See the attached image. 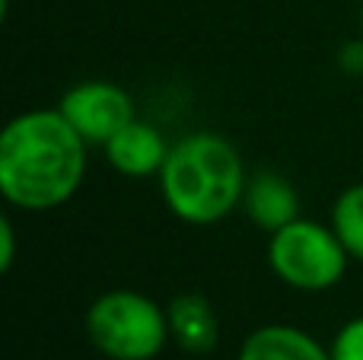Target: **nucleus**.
I'll return each mask as SVG.
<instances>
[{"mask_svg": "<svg viewBox=\"0 0 363 360\" xmlns=\"http://www.w3.org/2000/svg\"><path fill=\"white\" fill-rule=\"evenodd\" d=\"M61 115L80 131L86 144L106 147L128 121H134V99L112 80H83L70 86L57 102Z\"/></svg>", "mask_w": 363, "mask_h": 360, "instance_id": "39448f33", "label": "nucleus"}, {"mask_svg": "<svg viewBox=\"0 0 363 360\" xmlns=\"http://www.w3.org/2000/svg\"><path fill=\"white\" fill-rule=\"evenodd\" d=\"M169 147L172 144H166L160 128H153L144 118H134L102 150H106V159L115 172H121L128 179H147L160 176L166 157H169Z\"/></svg>", "mask_w": 363, "mask_h": 360, "instance_id": "423d86ee", "label": "nucleus"}, {"mask_svg": "<svg viewBox=\"0 0 363 360\" xmlns=\"http://www.w3.org/2000/svg\"><path fill=\"white\" fill-rule=\"evenodd\" d=\"M236 360H332V351L300 325L268 322L242 338Z\"/></svg>", "mask_w": 363, "mask_h": 360, "instance_id": "6e6552de", "label": "nucleus"}, {"mask_svg": "<svg viewBox=\"0 0 363 360\" xmlns=\"http://www.w3.org/2000/svg\"><path fill=\"white\" fill-rule=\"evenodd\" d=\"M169 338L185 354H211L220 342V322L211 300L201 293H179L166 306Z\"/></svg>", "mask_w": 363, "mask_h": 360, "instance_id": "1a4fd4ad", "label": "nucleus"}, {"mask_svg": "<svg viewBox=\"0 0 363 360\" xmlns=\"http://www.w3.org/2000/svg\"><path fill=\"white\" fill-rule=\"evenodd\" d=\"M242 214L264 233H277L281 227L300 217V195L294 182L274 169H258L249 176L242 191Z\"/></svg>", "mask_w": 363, "mask_h": 360, "instance_id": "0eeeda50", "label": "nucleus"}, {"mask_svg": "<svg viewBox=\"0 0 363 360\" xmlns=\"http://www.w3.org/2000/svg\"><path fill=\"white\" fill-rule=\"evenodd\" d=\"M86 140L61 108H29L0 131V195L10 208L45 214L80 191Z\"/></svg>", "mask_w": 363, "mask_h": 360, "instance_id": "f257e3e1", "label": "nucleus"}, {"mask_svg": "<svg viewBox=\"0 0 363 360\" xmlns=\"http://www.w3.org/2000/svg\"><path fill=\"white\" fill-rule=\"evenodd\" d=\"M341 64H345L347 70L363 74V42H347L345 48H341Z\"/></svg>", "mask_w": 363, "mask_h": 360, "instance_id": "ddd939ff", "label": "nucleus"}, {"mask_svg": "<svg viewBox=\"0 0 363 360\" xmlns=\"http://www.w3.org/2000/svg\"><path fill=\"white\" fill-rule=\"evenodd\" d=\"M332 230L345 242L347 255L363 265V182L347 185L332 204Z\"/></svg>", "mask_w": 363, "mask_h": 360, "instance_id": "9d476101", "label": "nucleus"}, {"mask_svg": "<svg viewBox=\"0 0 363 360\" xmlns=\"http://www.w3.org/2000/svg\"><path fill=\"white\" fill-rule=\"evenodd\" d=\"M347 261L351 255L332 223H319L309 217H296L268 240L271 274L300 293H322L338 287L347 274Z\"/></svg>", "mask_w": 363, "mask_h": 360, "instance_id": "20e7f679", "label": "nucleus"}, {"mask_svg": "<svg viewBox=\"0 0 363 360\" xmlns=\"http://www.w3.org/2000/svg\"><path fill=\"white\" fill-rule=\"evenodd\" d=\"M16 261V230L10 217H0V274H10Z\"/></svg>", "mask_w": 363, "mask_h": 360, "instance_id": "f8f14e48", "label": "nucleus"}, {"mask_svg": "<svg viewBox=\"0 0 363 360\" xmlns=\"http://www.w3.org/2000/svg\"><path fill=\"white\" fill-rule=\"evenodd\" d=\"M86 335L108 360H153L172 342L166 306L128 287L106 291L89 303Z\"/></svg>", "mask_w": 363, "mask_h": 360, "instance_id": "7ed1b4c3", "label": "nucleus"}, {"mask_svg": "<svg viewBox=\"0 0 363 360\" xmlns=\"http://www.w3.org/2000/svg\"><path fill=\"white\" fill-rule=\"evenodd\" d=\"M157 179L163 204L176 220L188 227H213L242 208L249 172L223 134L191 131L169 147Z\"/></svg>", "mask_w": 363, "mask_h": 360, "instance_id": "f03ea898", "label": "nucleus"}, {"mask_svg": "<svg viewBox=\"0 0 363 360\" xmlns=\"http://www.w3.org/2000/svg\"><path fill=\"white\" fill-rule=\"evenodd\" d=\"M332 360H363V316H354L335 332L332 344Z\"/></svg>", "mask_w": 363, "mask_h": 360, "instance_id": "9b49d317", "label": "nucleus"}]
</instances>
